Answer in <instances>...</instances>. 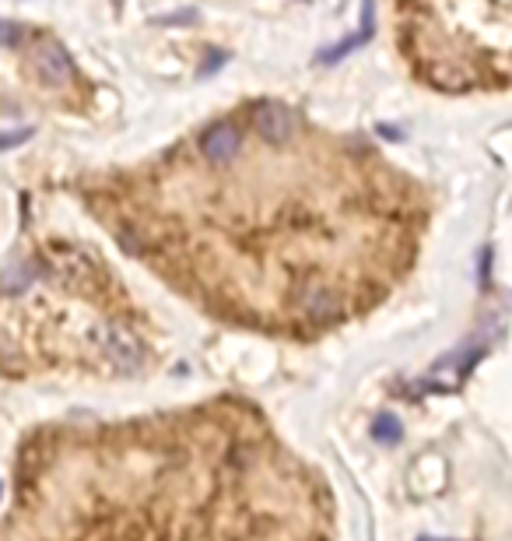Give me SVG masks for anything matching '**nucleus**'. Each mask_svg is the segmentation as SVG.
Here are the masks:
<instances>
[{"mask_svg": "<svg viewBox=\"0 0 512 541\" xmlns=\"http://www.w3.org/2000/svg\"><path fill=\"white\" fill-rule=\"evenodd\" d=\"M0 541H330V492L264 412L214 401L36 433Z\"/></svg>", "mask_w": 512, "mask_h": 541, "instance_id": "1", "label": "nucleus"}, {"mask_svg": "<svg viewBox=\"0 0 512 541\" xmlns=\"http://www.w3.org/2000/svg\"><path fill=\"white\" fill-rule=\"evenodd\" d=\"M249 123L267 145H285L295 134V113L285 106V102H256L253 113H249Z\"/></svg>", "mask_w": 512, "mask_h": 541, "instance_id": "2", "label": "nucleus"}, {"mask_svg": "<svg viewBox=\"0 0 512 541\" xmlns=\"http://www.w3.org/2000/svg\"><path fill=\"white\" fill-rule=\"evenodd\" d=\"M32 67L36 74L46 81V85H71L74 81V60L71 53L64 50L60 43H43L36 53H32Z\"/></svg>", "mask_w": 512, "mask_h": 541, "instance_id": "3", "label": "nucleus"}, {"mask_svg": "<svg viewBox=\"0 0 512 541\" xmlns=\"http://www.w3.org/2000/svg\"><path fill=\"white\" fill-rule=\"evenodd\" d=\"M242 148V130L235 123H218L200 138V155H204L211 166H225L239 155Z\"/></svg>", "mask_w": 512, "mask_h": 541, "instance_id": "4", "label": "nucleus"}, {"mask_svg": "<svg viewBox=\"0 0 512 541\" xmlns=\"http://www.w3.org/2000/svg\"><path fill=\"white\" fill-rule=\"evenodd\" d=\"M25 43V29L15 22H0V46H22Z\"/></svg>", "mask_w": 512, "mask_h": 541, "instance_id": "5", "label": "nucleus"}, {"mask_svg": "<svg viewBox=\"0 0 512 541\" xmlns=\"http://www.w3.org/2000/svg\"><path fill=\"white\" fill-rule=\"evenodd\" d=\"M32 138V130L25 127V130H18V134H0V152L4 148H15V145H22V141H29Z\"/></svg>", "mask_w": 512, "mask_h": 541, "instance_id": "6", "label": "nucleus"}, {"mask_svg": "<svg viewBox=\"0 0 512 541\" xmlns=\"http://www.w3.org/2000/svg\"><path fill=\"white\" fill-rule=\"evenodd\" d=\"M425 541H428V538H425Z\"/></svg>", "mask_w": 512, "mask_h": 541, "instance_id": "7", "label": "nucleus"}]
</instances>
